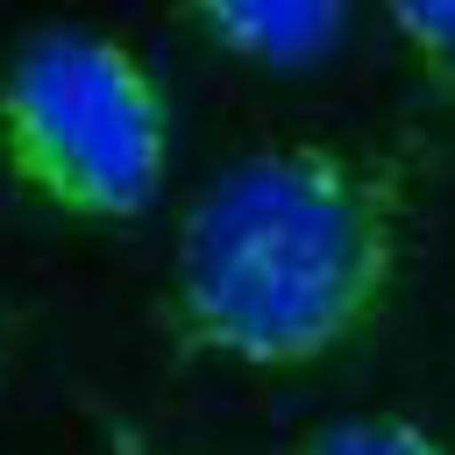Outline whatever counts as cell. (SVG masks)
I'll return each instance as SVG.
<instances>
[{"label": "cell", "instance_id": "2", "mask_svg": "<svg viewBox=\"0 0 455 455\" xmlns=\"http://www.w3.org/2000/svg\"><path fill=\"white\" fill-rule=\"evenodd\" d=\"M164 171L171 92L135 43L50 21L0 57V178L14 192L71 220H128Z\"/></svg>", "mask_w": 455, "mask_h": 455}, {"label": "cell", "instance_id": "5", "mask_svg": "<svg viewBox=\"0 0 455 455\" xmlns=\"http://www.w3.org/2000/svg\"><path fill=\"white\" fill-rule=\"evenodd\" d=\"M384 21H391V36H398V50L419 64V78L455 100V0H405V7H391Z\"/></svg>", "mask_w": 455, "mask_h": 455}, {"label": "cell", "instance_id": "3", "mask_svg": "<svg viewBox=\"0 0 455 455\" xmlns=\"http://www.w3.org/2000/svg\"><path fill=\"white\" fill-rule=\"evenodd\" d=\"M185 28L242 64H306L327 43H341L348 7L341 0H199L185 7Z\"/></svg>", "mask_w": 455, "mask_h": 455}, {"label": "cell", "instance_id": "1", "mask_svg": "<svg viewBox=\"0 0 455 455\" xmlns=\"http://www.w3.org/2000/svg\"><path fill=\"white\" fill-rule=\"evenodd\" d=\"M419 156L291 135L220 164L178 213L156 320L178 355L306 370L370 334L398 291Z\"/></svg>", "mask_w": 455, "mask_h": 455}, {"label": "cell", "instance_id": "4", "mask_svg": "<svg viewBox=\"0 0 455 455\" xmlns=\"http://www.w3.org/2000/svg\"><path fill=\"white\" fill-rule=\"evenodd\" d=\"M291 455H448V448L405 412H348V419L313 427Z\"/></svg>", "mask_w": 455, "mask_h": 455}]
</instances>
